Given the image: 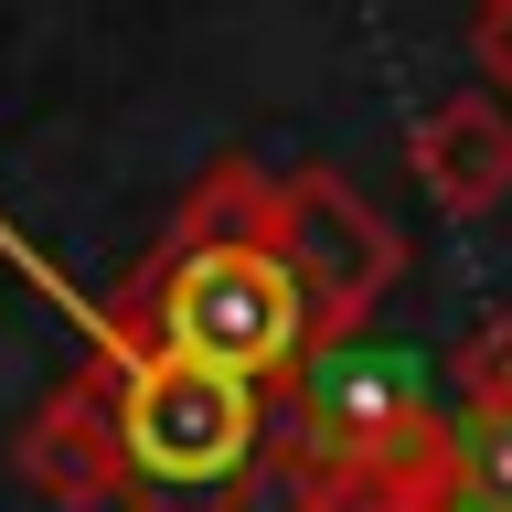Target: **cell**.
<instances>
[{"label":"cell","instance_id":"8992f818","mask_svg":"<svg viewBox=\"0 0 512 512\" xmlns=\"http://www.w3.org/2000/svg\"><path fill=\"white\" fill-rule=\"evenodd\" d=\"M416 171H427V203H438V214H491L512 192V107L491 86L438 96V107L416 118Z\"/></svg>","mask_w":512,"mask_h":512},{"label":"cell","instance_id":"5b68a950","mask_svg":"<svg viewBox=\"0 0 512 512\" xmlns=\"http://www.w3.org/2000/svg\"><path fill=\"white\" fill-rule=\"evenodd\" d=\"M11 470L43 491V502L86 512V502H128V459H118V384H107V363H86V374H64L43 406H32L22 448H11Z\"/></svg>","mask_w":512,"mask_h":512},{"label":"cell","instance_id":"6da1fadb","mask_svg":"<svg viewBox=\"0 0 512 512\" xmlns=\"http://www.w3.org/2000/svg\"><path fill=\"white\" fill-rule=\"evenodd\" d=\"M118 384V459H128V512H246L267 448H278V395L246 374H214L192 352L150 342V299L139 278L107 310L96 342Z\"/></svg>","mask_w":512,"mask_h":512},{"label":"cell","instance_id":"52a82bcc","mask_svg":"<svg viewBox=\"0 0 512 512\" xmlns=\"http://www.w3.org/2000/svg\"><path fill=\"white\" fill-rule=\"evenodd\" d=\"M448 448H459V491L512 512V310L480 320L459 342V406H448Z\"/></svg>","mask_w":512,"mask_h":512},{"label":"cell","instance_id":"9c48e42d","mask_svg":"<svg viewBox=\"0 0 512 512\" xmlns=\"http://www.w3.org/2000/svg\"><path fill=\"white\" fill-rule=\"evenodd\" d=\"M480 64H491V86L512 96V0H502V11H480Z\"/></svg>","mask_w":512,"mask_h":512},{"label":"cell","instance_id":"8fae6325","mask_svg":"<svg viewBox=\"0 0 512 512\" xmlns=\"http://www.w3.org/2000/svg\"><path fill=\"white\" fill-rule=\"evenodd\" d=\"M480 11H502V0H480Z\"/></svg>","mask_w":512,"mask_h":512},{"label":"cell","instance_id":"3957f363","mask_svg":"<svg viewBox=\"0 0 512 512\" xmlns=\"http://www.w3.org/2000/svg\"><path fill=\"white\" fill-rule=\"evenodd\" d=\"M139 299H150V342L214 363V374H246L288 406V384L310 363V299L267 246H160V267H139Z\"/></svg>","mask_w":512,"mask_h":512},{"label":"cell","instance_id":"277c9868","mask_svg":"<svg viewBox=\"0 0 512 512\" xmlns=\"http://www.w3.org/2000/svg\"><path fill=\"white\" fill-rule=\"evenodd\" d=\"M267 256L299 278L320 342L363 331V320H374V299L395 288V267H406L395 224H384L374 203L342 182V171H288V182H278V235H267Z\"/></svg>","mask_w":512,"mask_h":512},{"label":"cell","instance_id":"7a4b0ae2","mask_svg":"<svg viewBox=\"0 0 512 512\" xmlns=\"http://www.w3.org/2000/svg\"><path fill=\"white\" fill-rule=\"evenodd\" d=\"M278 470H331V480H395V491H448L459 448H448V406L427 395L395 342L342 331L310 342L299 384L278 406Z\"/></svg>","mask_w":512,"mask_h":512},{"label":"cell","instance_id":"ba28073f","mask_svg":"<svg viewBox=\"0 0 512 512\" xmlns=\"http://www.w3.org/2000/svg\"><path fill=\"white\" fill-rule=\"evenodd\" d=\"M267 235H278V182L256 160H214L171 214V246H267Z\"/></svg>","mask_w":512,"mask_h":512},{"label":"cell","instance_id":"30bf717a","mask_svg":"<svg viewBox=\"0 0 512 512\" xmlns=\"http://www.w3.org/2000/svg\"><path fill=\"white\" fill-rule=\"evenodd\" d=\"M427 512H491V502H470V491H438V502H427Z\"/></svg>","mask_w":512,"mask_h":512}]
</instances>
